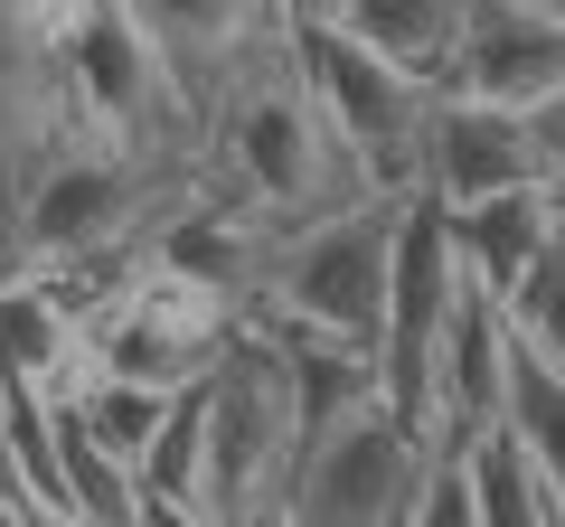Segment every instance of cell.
Segmentation results:
<instances>
[{
    "mask_svg": "<svg viewBox=\"0 0 565 527\" xmlns=\"http://www.w3.org/2000/svg\"><path fill=\"white\" fill-rule=\"evenodd\" d=\"M66 406H76V424L95 433V443L114 452L122 471H141V462H151V443H161V424L180 415V396H161V386H114V377H85L76 396H66Z\"/></svg>",
    "mask_w": 565,
    "mask_h": 527,
    "instance_id": "13",
    "label": "cell"
},
{
    "mask_svg": "<svg viewBox=\"0 0 565 527\" xmlns=\"http://www.w3.org/2000/svg\"><path fill=\"white\" fill-rule=\"evenodd\" d=\"M330 20H340L349 39H367L386 66H405V76H424L434 95H444V85H452V57H462L471 0H340Z\"/></svg>",
    "mask_w": 565,
    "mask_h": 527,
    "instance_id": "12",
    "label": "cell"
},
{
    "mask_svg": "<svg viewBox=\"0 0 565 527\" xmlns=\"http://www.w3.org/2000/svg\"><path fill=\"white\" fill-rule=\"evenodd\" d=\"M236 348V311L217 292H189L170 273H141L104 302L95 321V377L114 386H161V396H189V386L217 377V358Z\"/></svg>",
    "mask_w": 565,
    "mask_h": 527,
    "instance_id": "6",
    "label": "cell"
},
{
    "mask_svg": "<svg viewBox=\"0 0 565 527\" xmlns=\"http://www.w3.org/2000/svg\"><path fill=\"white\" fill-rule=\"evenodd\" d=\"M141 527H236L217 508H180V499H141Z\"/></svg>",
    "mask_w": 565,
    "mask_h": 527,
    "instance_id": "18",
    "label": "cell"
},
{
    "mask_svg": "<svg viewBox=\"0 0 565 527\" xmlns=\"http://www.w3.org/2000/svg\"><path fill=\"white\" fill-rule=\"evenodd\" d=\"M76 85H66V39L29 10V0H0V236L20 217L29 180L76 142Z\"/></svg>",
    "mask_w": 565,
    "mask_h": 527,
    "instance_id": "7",
    "label": "cell"
},
{
    "mask_svg": "<svg viewBox=\"0 0 565 527\" xmlns=\"http://www.w3.org/2000/svg\"><path fill=\"white\" fill-rule=\"evenodd\" d=\"M452 245H462L471 292H490V302L509 311V302L527 292V273H537V264L565 245V207H556V189H527V198L462 207V217H452Z\"/></svg>",
    "mask_w": 565,
    "mask_h": 527,
    "instance_id": "11",
    "label": "cell"
},
{
    "mask_svg": "<svg viewBox=\"0 0 565 527\" xmlns=\"http://www.w3.org/2000/svg\"><path fill=\"white\" fill-rule=\"evenodd\" d=\"M245 527H282V518H274V508H264V518H245Z\"/></svg>",
    "mask_w": 565,
    "mask_h": 527,
    "instance_id": "20",
    "label": "cell"
},
{
    "mask_svg": "<svg viewBox=\"0 0 565 527\" xmlns=\"http://www.w3.org/2000/svg\"><path fill=\"white\" fill-rule=\"evenodd\" d=\"M396 226H405V198H367L349 217H321V226H292L264 264V292L245 311H282V321L321 330L340 348H386V302H396Z\"/></svg>",
    "mask_w": 565,
    "mask_h": 527,
    "instance_id": "2",
    "label": "cell"
},
{
    "mask_svg": "<svg viewBox=\"0 0 565 527\" xmlns=\"http://www.w3.org/2000/svg\"><path fill=\"white\" fill-rule=\"evenodd\" d=\"M509 340H519L546 377H565V245L537 264V273H527L519 302H509Z\"/></svg>",
    "mask_w": 565,
    "mask_h": 527,
    "instance_id": "16",
    "label": "cell"
},
{
    "mask_svg": "<svg viewBox=\"0 0 565 527\" xmlns=\"http://www.w3.org/2000/svg\"><path fill=\"white\" fill-rule=\"evenodd\" d=\"M122 10L151 29V47H161L170 76L189 85L199 122H207V95H217L245 57H264V47L292 39V10H282V0H122Z\"/></svg>",
    "mask_w": 565,
    "mask_h": 527,
    "instance_id": "10",
    "label": "cell"
},
{
    "mask_svg": "<svg viewBox=\"0 0 565 527\" xmlns=\"http://www.w3.org/2000/svg\"><path fill=\"white\" fill-rule=\"evenodd\" d=\"M282 10H292V29H321L330 10H340V0H282Z\"/></svg>",
    "mask_w": 565,
    "mask_h": 527,
    "instance_id": "19",
    "label": "cell"
},
{
    "mask_svg": "<svg viewBox=\"0 0 565 527\" xmlns=\"http://www.w3.org/2000/svg\"><path fill=\"white\" fill-rule=\"evenodd\" d=\"M199 170H207V189H226L236 207H255L264 226H321V217H349V207L377 198V189L359 180V161H349L340 122L321 114L292 39L264 47V57H245L236 76L207 95Z\"/></svg>",
    "mask_w": 565,
    "mask_h": 527,
    "instance_id": "1",
    "label": "cell"
},
{
    "mask_svg": "<svg viewBox=\"0 0 565 527\" xmlns=\"http://www.w3.org/2000/svg\"><path fill=\"white\" fill-rule=\"evenodd\" d=\"M424 471H434V452H424V433H405L396 415H359V424L321 433V443L292 462V481H282L274 518L282 527H405L424 499Z\"/></svg>",
    "mask_w": 565,
    "mask_h": 527,
    "instance_id": "5",
    "label": "cell"
},
{
    "mask_svg": "<svg viewBox=\"0 0 565 527\" xmlns=\"http://www.w3.org/2000/svg\"><path fill=\"white\" fill-rule=\"evenodd\" d=\"M292 462H302L292 377H282V358L236 321V348H226L217 377H207V508L236 518V527L264 518V508L282 499V481H292Z\"/></svg>",
    "mask_w": 565,
    "mask_h": 527,
    "instance_id": "4",
    "label": "cell"
},
{
    "mask_svg": "<svg viewBox=\"0 0 565 527\" xmlns=\"http://www.w3.org/2000/svg\"><path fill=\"white\" fill-rule=\"evenodd\" d=\"M471 490H481V527H556V499H546L537 462L519 452V433H490L471 443Z\"/></svg>",
    "mask_w": 565,
    "mask_h": 527,
    "instance_id": "15",
    "label": "cell"
},
{
    "mask_svg": "<svg viewBox=\"0 0 565 527\" xmlns=\"http://www.w3.org/2000/svg\"><path fill=\"white\" fill-rule=\"evenodd\" d=\"M509 433H519V452L537 462L546 499L565 508V377H546L527 348H519V367H509Z\"/></svg>",
    "mask_w": 565,
    "mask_h": 527,
    "instance_id": "14",
    "label": "cell"
},
{
    "mask_svg": "<svg viewBox=\"0 0 565 527\" xmlns=\"http://www.w3.org/2000/svg\"><path fill=\"white\" fill-rule=\"evenodd\" d=\"M405 527H481V490H471V452H434L424 471V499Z\"/></svg>",
    "mask_w": 565,
    "mask_h": 527,
    "instance_id": "17",
    "label": "cell"
},
{
    "mask_svg": "<svg viewBox=\"0 0 565 527\" xmlns=\"http://www.w3.org/2000/svg\"><path fill=\"white\" fill-rule=\"evenodd\" d=\"M527 189H556V161H546L537 122L500 114V104L444 95V114H434V151H424V198H444L452 217H462V207L527 198Z\"/></svg>",
    "mask_w": 565,
    "mask_h": 527,
    "instance_id": "9",
    "label": "cell"
},
{
    "mask_svg": "<svg viewBox=\"0 0 565 527\" xmlns=\"http://www.w3.org/2000/svg\"><path fill=\"white\" fill-rule=\"evenodd\" d=\"M556 527H565V508H556Z\"/></svg>",
    "mask_w": 565,
    "mask_h": 527,
    "instance_id": "22",
    "label": "cell"
},
{
    "mask_svg": "<svg viewBox=\"0 0 565 527\" xmlns=\"http://www.w3.org/2000/svg\"><path fill=\"white\" fill-rule=\"evenodd\" d=\"M444 95L500 104V114H546L565 104V10L556 0H471L462 57Z\"/></svg>",
    "mask_w": 565,
    "mask_h": 527,
    "instance_id": "8",
    "label": "cell"
},
{
    "mask_svg": "<svg viewBox=\"0 0 565 527\" xmlns=\"http://www.w3.org/2000/svg\"><path fill=\"white\" fill-rule=\"evenodd\" d=\"M292 47H302V76H311V95H321V114L340 122V142H349V161H359V180L377 189V198H415L444 95H434L424 76H405V66H386L377 47L349 39L340 20L292 29Z\"/></svg>",
    "mask_w": 565,
    "mask_h": 527,
    "instance_id": "3",
    "label": "cell"
},
{
    "mask_svg": "<svg viewBox=\"0 0 565 527\" xmlns=\"http://www.w3.org/2000/svg\"><path fill=\"white\" fill-rule=\"evenodd\" d=\"M29 527H57V518H29Z\"/></svg>",
    "mask_w": 565,
    "mask_h": 527,
    "instance_id": "21",
    "label": "cell"
}]
</instances>
